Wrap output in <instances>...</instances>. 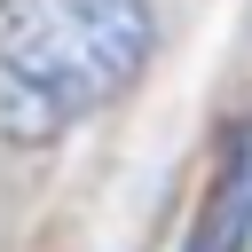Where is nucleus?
<instances>
[{"label": "nucleus", "mask_w": 252, "mask_h": 252, "mask_svg": "<svg viewBox=\"0 0 252 252\" xmlns=\"http://www.w3.org/2000/svg\"><path fill=\"white\" fill-rule=\"evenodd\" d=\"M244 244H252V126L228 142V165L213 181V205H205V220L189 228L181 252H244Z\"/></svg>", "instance_id": "2"}, {"label": "nucleus", "mask_w": 252, "mask_h": 252, "mask_svg": "<svg viewBox=\"0 0 252 252\" xmlns=\"http://www.w3.org/2000/svg\"><path fill=\"white\" fill-rule=\"evenodd\" d=\"M142 0H8L0 16V126L8 142H55L102 110L150 63Z\"/></svg>", "instance_id": "1"}]
</instances>
